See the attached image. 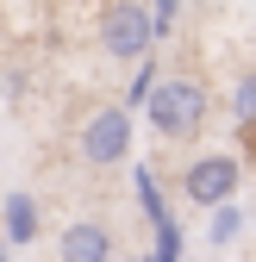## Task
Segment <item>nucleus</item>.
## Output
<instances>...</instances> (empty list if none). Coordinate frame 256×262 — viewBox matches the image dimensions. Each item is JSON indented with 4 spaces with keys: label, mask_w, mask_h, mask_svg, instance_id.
I'll list each match as a JSON object with an SVG mask.
<instances>
[{
    "label": "nucleus",
    "mask_w": 256,
    "mask_h": 262,
    "mask_svg": "<svg viewBox=\"0 0 256 262\" xmlns=\"http://www.w3.org/2000/svg\"><path fill=\"white\" fill-rule=\"evenodd\" d=\"M100 44L119 62H138L150 50V13L138 7V0H113V7L100 13Z\"/></svg>",
    "instance_id": "3"
},
{
    "label": "nucleus",
    "mask_w": 256,
    "mask_h": 262,
    "mask_svg": "<svg viewBox=\"0 0 256 262\" xmlns=\"http://www.w3.org/2000/svg\"><path fill=\"white\" fill-rule=\"evenodd\" d=\"M206 113H212V94L194 75H169L150 88V125L163 144H194L206 131Z\"/></svg>",
    "instance_id": "1"
},
{
    "label": "nucleus",
    "mask_w": 256,
    "mask_h": 262,
    "mask_svg": "<svg viewBox=\"0 0 256 262\" xmlns=\"http://www.w3.org/2000/svg\"><path fill=\"white\" fill-rule=\"evenodd\" d=\"M125 144H132V131H125V113H94L88 131H81V156L94 162V169H106V162L125 156Z\"/></svg>",
    "instance_id": "5"
},
{
    "label": "nucleus",
    "mask_w": 256,
    "mask_h": 262,
    "mask_svg": "<svg viewBox=\"0 0 256 262\" xmlns=\"http://www.w3.org/2000/svg\"><path fill=\"white\" fill-rule=\"evenodd\" d=\"M231 119H238L244 131H256V69H244V75L231 81Z\"/></svg>",
    "instance_id": "6"
},
{
    "label": "nucleus",
    "mask_w": 256,
    "mask_h": 262,
    "mask_svg": "<svg viewBox=\"0 0 256 262\" xmlns=\"http://www.w3.org/2000/svg\"><path fill=\"white\" fill-rule=\"evenodd\" d=\"M119 256V237L106 219H69L56 237V262H113Z\"/></svg>",
    "instance_id": "4"
},
{
    "label": "nucleus",
    "mask_w": 256,
    "mask_h": 262,
    "mask_svg": "<svg viewBox=\"0 0 256 262\" xmlns=\"http://www.w3.org/2000/svg\"><path fill=\"white\" fill-rule=\"evenodd\" d=\"M113 262H125V256H113Z\"/></svg>",
    "instance_id": "7"
},
{
    "label": "nucleus",
    "mask_w": 256,
    "mask_h": 262,
    "mask_svg": "<svg viewBox=\"0 0 256 262\" xmlns=\"http://www.w3.org/2000/svg\"><path fill=\"white\" fill-rule=\"evenodd\" d=\"M238 187H244V162L225 156V150H206V156H194V162L181 169V193H187L194 206H225Z\"/></svg>",
    "instance_id": "2"
},
{
    "label": "nucleus",
    "mask_w": 256,
    "mask_h": 262,
    "mask_svg": "<svg viewBox=\"0 0 256 262\" xmlns=\"http://www.w3.org/2000/svg\"><path fill=\"white\" fill-rule=\"evenodd\" d=\"M0 262H7V256H0Z\"/></svg>",
    "instance_id": "8"
}]
</instances>
